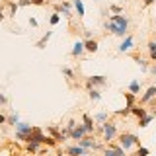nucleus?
Wrapping results in <instances>:
<instances>
[{
  "label": "nucleus",
  "mask_w": 156,
  "mask_h": 156,
  "mask_svg": "<svg viewBox=\"0 0 156 156\" xmlns=\"http://www.w3.org/2000/svg\"><path fill=\"white\" fill-rule=\"evenodd\" d=\"M148 58L150 62H156V51H148Z\"/></svg>",
  "instance_id": "40"
},
{
  "label": "nucleus",
  "mask_w": 156,
  "mask_h": 156,
  "mask_svg": "<svg viewBox=\"0 0 156 156\" xmlns=\"http://www.w3.org/2000/svg\"><path fill=\"white\" fill-rule=\"evenodd\" d=\"M74 127H76V121H74V119H70V121L66 123V129H68V131H72Z\"/></svg>",
  "instance_id": "38"
},
{
  "label": "nucleus",
  "mask_w": 156,
  "mask_h": 156,
  "mask_svg": "<svg viewBox=\"0 0 156 156\" xmlns=\"http://www.w3.org/2000/svg\"><path fill=\"white\" fill-rule=\"evenodd\" d=\"M154 98H156V86H148V88L144 90V94L139 98V104H140V105H146V104H150Z\"/></svg>",
  "instance_id": "8"
},
{
  "label": "nucleus",
  "mask_w": 156,
  "mask_h": 156,
  "mask_svg": "<svg viewBox=\"0 0 156 156\" xmlns=\"http://www.w3.org/2000/svg\"><path fill=\"white\" fill-rule=\"evenodd\" d=\"M148 111H146V107L144 105H140V104H135L133 107H131V115H135L136 119H140V117H144Z\"/></svg>",
  "instance_id": "14"
},
{
  "label": "nucleus",
  "mask_w": 156,
  "mask_h": 156,
  "mask_svg": "<svg viewBox=\"0 0 156 156\" xmlns=\"http://www.w3.org/2000/svg\"><path fill=\"white\" fill-rule=\"evenodd\" d=\"M6 123H8V115L0 113V125H6Z\"/></svg>",
  "instance_id": "39"
},
{
  "label": "nucleus",
  "mask_w": 156,
  "mask_h": 156,
  "mask_svg": "<svg viewBox=\"0 0 156 156\" xmlns=\"http://www.w3.org/2000/svg\"><path fill=\"white\" fill-rule=\"evenodd\" d=\"M115 115H119V117H129V115H131V107H129V105H125L123 109L115 111Z\"/></svg>",
  "instance_id": "31"
},
{
  "label": "nucleus",
  "mask_w": 156,
  "mask_h": 156,
  "mask_svg": "<svg viewBox=\"0 0 156 156\" xmlns=\"http://www.w3.org/2000/svg\"><path fill=\"white\" fill-rule=\"evenodd\" d=\"M156 2V0H144V2H143V6L146 8V6H152V4Z\"/></svg>",
  "instance_id": "42"
},
{
  "label": "nucleus",
  "mask_w": 156,
  "mask_h": 156,
  "mask_svg": "<svg viewBox=\"0 0 156 156\" xmlns=\"http://www.w3.org/2000/svg\"><path fill=\"white\" fill-rule=\"evenodd\" d=\"M105 29L117 37H127L129 35V18L123 14H113L105 22Z\"/></svg>",
  "instance_id": "1"
},
{
  "label": "nucleus",
  "mask_w": 156,
  "mask_h": 156,
  "mask_svg": "<svg viewBox=\"0 0 156 156\" xmlns=\"http://www.w3.org/2000/svg\"><path fill=\"white\" fill-rule=\"evenodd\" d=\"M72 6H74L78 18H84L86 16V8H84V2H82V0H72Z\"/></svg>",
  "instance_id": "18"
},
{
  "label": "nucleus",
  "mask_w": 156,
  "mask_h": 156,
  "mask_svg": "<svg viewBox=\"0 0 156 156\" xmlns=\"http://www.w3.org/2000/svg\"><path fill=\"white\" fill-rule=\"evenodd\" d=\"M18 6L23 8V6H31V0H18Z\"/></svg>",
  "instance_id": "35"
},
{
  "label": "nucleus",
  "mask_w": 156,
  "mask_h": 156,
  "mask_svg": "<svg viewBox=\"0 0 156 156\" xmlns=\"http://www.w3.org/2000/svg\"><path fill=\"white\" fill-rule=\"evenodd\" d=\"M109 10H111L113 14H123V8H121L119 4H109Z\"/></svg>",
  "instance_id": "33"
},
{
  "label": "nucleus",
  "mask_w": 156,
  "mask_h": 156,
  "mask_svg": "<svg viewBox=\"0 0 156 156\" xmlns=\"http://www.w3.org/2000/svg\"><path fill=\"white\" fill-rule=\"evenodd\" d=\"M31 6H47V0H31Z\"/></svg>",
  "instance_id": "34"
},
{
  "label": "nucleus",
  "mask_w": 156,
  "mask_h": 156,
  "mask_svg": "<svg viewBox=\"0 0 156 156\" xmlns=\"http://www.w3.org/2000/svg\"><path fill=\"white\" fill-rule=\"evenodd\" d=\"M154 22H156V20H154Z\"/></svg>",
  "instance_id": "50"
},
{
  "label": "nucleus",
  "mask_w": 156,
  "mask_h": 156,
  "mask_svg": "<svg viewBox=\"0 0 156 156\" xmlns=\"http://www.w3.org/2000/svg\"><path fill=\"white\" fill-rule=\"evenodd\" d=\"M86 135H88V133H86V129H84V125H82V123H78L74 129L70 131V139H72V140H76V143H78L80 139H84Z\"/></svg>",
  "instance_id": "11"
},
{
  "label": "nucleus",
  "mask_w": 156,
  "mask_h": 156,
  "mask_svg": "<svg viewBox=\"0 0 156 156\" xmlns=\"http://www.w3.org/2000/svg\"><path fill=\"white\" fill-rule=\"evenodd\" d=\"M20 123V115H18V111H16V113H12V115H8V125H14V127H16Z\"/></svg>",
  "instance_id": "29"
},
{
  "label": "nucleus",
  "mask_w": 156,
  "mask_h": 156,
  "mask_svg": "<svg viewBox=\"0 0 156 156\" xmlns=\"http://www.w3.org/2000/svg\"><path fill=\"white\" fill-rule=\"evenodd\" d=\"M136 154H139V156H148V154H150V150L146 148V146H143V144H140L139 148H136Z\"/></svg>",
  "instance_id": "32"
},
{
  "label": "nucleus",
  "mask_w": 156,
  "mask_h": 156,
  "mask_svg": "<svg viewBox=\"0 0 156 156\" xmlns=\"http://www.w3.org/2000/svg\"><path fill=\"white\" fill-rule=\"evenodd\" d=\"M127 92H131V94H135V96L140 94V80H139V78H133V80L129 82V86H127Z\"/></svg>",
  "instance_id": "15"
},
{
  "label": "nucleus",
  "mask_w": 156,
  "mask_h": 156,
  "mask_svg": "<svg viewBox=\"0 0 156 156\" xmlns=\"http://www.w3.org/2000/svg\"><path fill=\"white\" fill-rule=\"evenodd\" d=\"M135 104H136V96H135V94H131V92H125V105L133 107Z\"/></svg>",
  "instance_id": "25"
},
{
  "label": "nucleus",
  "mask_w": 156,
  "mask_h": 156,
  "mask_svg": "<svg viewBox=\"0 0 156 156\" xmlns=\"http://www.w3.org/2000/svg\"><path fill=\"white\" fill-rule=\"evenodd\" d=\"M29 26H31V27H37V26H39V22H37L35 18H29Z\"/></svg>",
  "instance_id": "41"
},
{
  "label": "nucleus",
  "mask_w": 156,
  "mask_h": 156,
  "mask_svg": "<svg viewBox=\"0 0 156 156\" xmlns=\"http://www.w3.org/2000/svg\"><path fill=\"white\" fill-rule=\"evenodd\" d=\"M107 117H109V113H107V111H100V113L94 115V121H96V123H105Z\"/></svg>",
  "instance_id": "28"
},
{
  "label": "nucleus",
  "mask_w": 156,
  "mask_h": 156,
  "mask_svg": "<svg viewBox=\"0 0 156 156\" xmlns=\"http://www.w3.org/2000/svg\"><path fill=\"white\" fill-rule=\"evenodd\" d=\"M101 156H119V154H117V150L113 146L107 143V146H104V150H101Z\"/></svg>",
  "instance_id": "26"
},
{
  "label": "nucleus",
  "mask_w": 156,
  "mask_h": 156,
  "mask_svg": "<svg viewBox=\"0 0 156 156\" xmlns=\"http://www.w3.org/2000/svg\"><path fill=\"white\" fill-rule=\"evenodd\" d=\"M55 156H62V154H61V152H58V154H55Z\"/></svg>",
  "instance_id": "48"
},
{
  "label": "nucleus",
  "mask_w": 156,
  "mask_h": 156,
  "mask_svg": "<svg viewBox=\"0 0 156 156\" xmlns=\"http://www.w3.org/2000/svg\"><path fill=\"white\" fill-rule=\"evenodd\" d=\"M76 144L84 146L86 150H104V148H101V144H98V143H96V139H94V136H90V135H86L84 139H80Z\"/></svg>",
  "instance_id": "6"
},
{
  "label": "nucleus",
  "mask_w": 156,
  "mask_h": 156,
  "mask_svg": "<svg viewBox=\"0 0 156 156\" xmlns=\"http://www.w3.org/2000/svg\"><path fill=\"white\" fill-rule=\"evenodd\" d=\"M133 47H135V37L127 35V37H123V41H121V45L117 47V51H119V53H129Z\"/></svg>",
  "instance_id": "9"
},
{
  "label": "nucleus",
  "mask_w": 156,
  "mask_h": 156,
  "mask_svg": "<svg viewBox=\"0 0 156 156\" xmlns=\"http://www.w3.org/2000/svg\"><path fill=\"white\" fill-rule=\"evenodd\" d=\"M65 152H66L68 156H86L88 150L84 148V146H80V144H74V146H66Z\"/></svg>",
  "instance_id": "12"
},
{
  "label": "nucleus",
  "mask_w": 156,
  "mask_h": 156,
  "mask_svg": "<svg viewBox=\"0 0 156 156\" xmlns=\"http://www.w3.org/2000/svg\"><path fill=\"white\" fill-rule=\"evenodd\" d=\"M6 8H8V16H10V18H14L20 6H18V2H14V0H6Z\"/></svg>",
  "instance_id": "19"
},
{
  "label": "nucleus",
  "mask_w": 156,
  "mask_h": 156,
  "mask_svg": "<svg viewBox=\"0 0 156 156\" xmlns=\"http://www.w3.org/2000/svg\"><path fill=\"white\" fill-rule=\"evenodd\" d=\"M0 127H2V125H0Z\"/></svg>",
  "instance_id": "49"
},
{
  "label": "nucleus",
  "mask_w": 156,
  "mask_h": 156,
  "mask_svg": "<svg viewBox=\"0 0 156 156\" xmlns=\"http://www.w3.org/2000/svg\"><path fill=\"white\" fill-rule=\"evenodd\" d=\"M43 144H45V146H49V148H57V144H58V140L55 139V136H53V135H45V139H43Z\"/></svg>",
  "instance_id": "20"
},
{
  "label": "nucleus",
  "mask_w": 156,
  "mask_h": 156,
  "mask_svg": "<svg viewBox=\"0 0 156 156\" xmlns=\"http://www.w3.org/2000/svg\"><path fill=\"white\" fill-rule=\"evenodd\" d=\"M61 72H62V76H66V80H68V82H72V80L76 78V72L72 70L70 66H62V68H61Z\"/></svg>",
  "instance_id": "22"
},
{
  "label": "nucleus",
  "mask_w": 156,
  "mask_h": 156,
  "mask_svg": "<svg viewBox=\"0 0 156 156\" xmlns=\"http://www.w3.org/2000/svg\"><path fill=\"white\" fill-rule=\"evenodd\" d=\"M146 49H148V51H156V39H152V41H148V45H146Z\"/></svg>",
  "instance_id": "36"
},
{
  "label": "nucleus",
  "mask_w": 156,
  "mask_h": 156,
  "mask_svg": "<svg viewBox=\"0 0 156 156\" xmlns=\"http://www.w3.org/2000/svg\"><path fill=\"white\" fill-rule=\"evenodd\" d=\"M58 22H61V14H58V12H53L51 18H49V23H51V26H57Z\"/></svg>",
  "instance_id": "30"
},
{
  "label": "nucleus",
  "mask_w": 156,
  "mask_h": 156,
  "mask_svg": "<svg viewBox=\"0 0 156 156\" xmlns=\"http://www.w3.org/2000/svg\"><path fill=\"white\" fill-rule=\"evenodd\" d=\"M84 47L88 53H98V49H100V43L96 41V39H84Z\"/></svg>",
  "instance_id": "17"
},
{
  "label": "nucleus",
  "mask_w": 156,
  "mask_h": 156,
  "mask_svg": "<svg viewBox=\"0 0 156 156\" xmlns=\"http://www.w3.org/2000/svg\"><path fill=\"white\" fill-rule=\"evenodd\" d=\"M47 133H49V135H53L57 140H65V139H62V133L57 129V125H49V127H47Z\"/></svg>",
  "instance_id": "23"
},
{
  "label": "nucleus",
  "mask_w": 156,
  "mask_h": 156,
  "mask_svg": "<svg viewBox=\"0 0 156 156\" xmlns=\"http://www.w3.org/2000/svg\"><path fill=\"white\" fill-rule=\"evenodd\" d=\"M129 156H139V154H136V152H133V154H129Z\"/></svg>",
  "instance_id": "47"
},
{
  "label": "nucleus",
  "mask_w": 156,
  "mask_h": 156,
  "mask_svg": "<svg viewBox=\"0 0 156 156\" xmlns=\"http://www.w3.org/2000/svg\"><path fill=\"white\" fill-rule=\"evenodd\" d=\"M148 72H152V74H156V62H152V65H150V70Z\"/></svg>",
  "instance_id": "43"
},
{
  "label": "nucleus",
  "mask_w": 156,
  "mask_h": 156,
  "mask_svg": "<svg viewBox=\"0 0 156 156\" xmlns=\"http://www.w3.org/2000/svg\"><path fill=\"white\" fill-rule=\"evenodd\" d=\"M33 131V125L26 123V121H20V123L16 125V140H22V143H26L27 135Z\"/></svg>",
  "instance_id": "4"
},
{
  "label": "nucleus",
  "mask_w": 156,
  "mask_h": 156,
  "mask_svg": "<svg viewBox=\"0 0 156 156\" xmlns=\"http://www.w3.org/2000/svg\"><path fill=\"white\" fill-rule=\"evenodd\" d=\"M96 121H94V117L92 115H88V113H84L82 115V125H84V129H86V133L88 135H94V131H96Z\"/></svg>",
  "instance_id": "10"
},
{
  "label": "nucleus",
  "mask_w": 156,
  "mask_h": 156,
  "mask_svg": "<svg viewBox=\"0 0 156 156\" xmlns=\"http://www.w3.org/2000/svg\"><path fill=\"white\" fill-rule=\"evenodd\" d=\"M70 6H72L70 2H66V0H62V2H57V4H55L53 8H55V12H58L61 16H65V18H68V20H70V18H72Z\"/></svg>",
  "instance_id": "7"
},
{
  "label": "nucleus",
  "mask_w": 156,
  "mask_h": 156,
  "mask_svg": "<svg viewBox=\"0 0 156 156\" xmlns=\"http://www.w3.org/2000/svg\"><path fill=\"white\" fill-rule=\"evenodd\" d=\"M88 98H90L92 101H100L101 100V92L98 90V88H90V90H88Z\"/></svg>",
  "instance_id": "24"
},
{
  "label": "nucleus",
  "mask_w": 156,
  "mask_h": 156,
  "mask_svg": "<svg viewBox=\"0 0 156 156\" xmlns=\"http://www.w3.org/2000/svg\"><path fill=\"white\" fill-rule=\"evenodd\" d=\"M152 101H154V107H152V113L156 115V98H154V100H152Z\"/></svg>",
  "instance_id": "46"
},
{
  "label": "nucleus",
  "mask_w": 156,
  "mask_h": 156,
  "mask_svg": "<svg viewBox=\"0 0 156 156\" xmlns=\"http://www.w3.org/2000/svg\"><path fill=\"white\" fill-rule=\"evenodd\" d=\"M51 37H53V31H47L45 35H43V37L35 43V47H37V49H45V45L49 43V39H51Z\"/></svg>",
  "instance_id": "21"
},
{
  "label": "nucleus",
  "mask_w": 156,
  "mask_h": 156,
  "mask_svg": "<svg viewBox=\"0 0 156 156\" xmlns=\"http://www.w3.org/2000/svg\"><path fill=\"white\" fill-rule=\"evenodd\" d=\"M107 84V76L104 74H94V76H88L86 78V88H100V86H105Z\"/></svg>",
  "instance_id": "5"
},
{
  "label": "nucleus",
  "mask_w": 156,
  "mask_h": 156,
  "mask_svg": "<svg viewBox=\"0 0 156 156\" xmlns=\"http://www.w3.org/2000/svg\"><path fill=\"white\" fill-rule=\"evenodd\" d=\"M98 131H100V133H104V140H105V143L115 140L117 135H119V131H117V123H115V121H109V119H107L105 123H100V125H98Z\"/></svg>",
  "instance_id": "2"
},
{
  "label": "nucleus",
  "mask_w": 156,
  "mask_h": 156,
  "mask_svg": "<svg viewBox=\"0 0 156 156\" xmlns=\"http://www.w3.org/2000/svg\"><path fill=\"white\" fill-rule=\"evenodd\" d=\"M4 18H6V14H4V10L0 8V22H4Z\"/></svg>",
  "instance_id": "45"
},
{
  "label": "nucleus",
  "mask_w": 156,
  "mask_h": 156,
  "mask_svg": "<svg viewBox=\"0 0 156 156\" xmlns=\"http://www.w3.org/2000/svg\"><path fill=\"white\" fill-rule=\"evenodd\" d=\"M154 117H156V115L152 113V111H148V113H146L144 117H140V119H139V123H136V125H139L140 129H144V127H148V125L154 121Z\"/></svg>",
  "instance_id": "16"
},
{
  "label": "nucleus",
  "mask_w": 156,
  "mask_h": 156,
  "mask_svg": "<svg viewBox=\"0 0 156 156\" xmlns=\"http://www.w3.org/2000/svg\"><path fill=\"white\" fill-rule=\"evenodd\" d=\"M39 146H41V144H37V143H26V152L37 154V152H39Z\"/></svg>",
  "instance_id": "27"
},
{
  "label": "nucleus",
  "mask_w": 156,
  "mask_h": 156,
  "mask_svg": "<svg viewBox=\"0 0 156 156\" xmlns=\"http://www.w3.org/2000/svg\"><path fill=\"white\" fill-rule=\"evenodd\" d=\"M84 51H86V47H84V41H76L74 45H72V51H70V55L72 57H82L84 55Z\"/></svg>",
  "instance_id": "13"
},
{
  "label": "nucleus",
  "mask_w": 156,
  "mask_h": 156,
  "mask_svg": "<svg viewBox=\"0 0 156 156\" xmlns=\"http://www.w3.org/2000/svg\"><path fill=\"white\" fill-rule=\"evenodd\" d=\"M117 139H119V144L123 146L125 150L139 148V146H140V139H139V135L129 133V131H125V133H119V135H117Z\"/></svg>",
  "instance_id": "3"
},
{
  "label": "nucleus",
  "mask_w": 156,
  "mask_h": 156,
  "mask_svg": "<svg viewBox=\"0 0 156 156\" xmlns=\"http://www.w3.org/2000/svg\"><path fill=\"white\" fill-rule=\"evenodd\" d=\"M6 104H8V98L4 96V94H0V107H4Z\"/></svg>",
  "instance_id": "37"
},
{
  "label": "nucleus",
  "mask_w": 156,
  "mask_h": 156,
  "mask_svg": "<svg viewBox=\"0 0 156 156\" xmlns=\"http://www.w3.org/2000/svg\"><path fill=\"white\" fill-rule=\"evenodd\" d=\"M84 39H94L92 37V31H84Z\"/></svg>",
  "instance_id": "44"
}]
</instances>
